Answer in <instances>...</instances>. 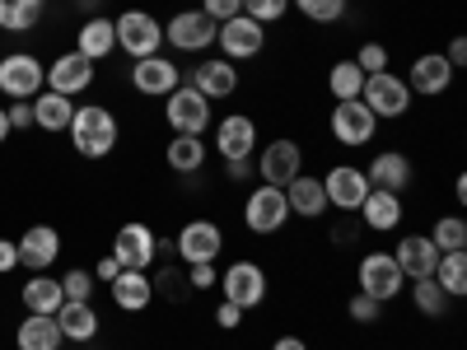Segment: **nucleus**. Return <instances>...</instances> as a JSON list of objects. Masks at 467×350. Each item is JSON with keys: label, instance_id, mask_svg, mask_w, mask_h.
I'll list each match as a JSON object with an SVG mask.
<instances>
[{"label": "nucleus", "instance_id": "nucleus-1", "mask_svg": "<svg viewBox=\"0 0 467 350\" xmlns=\"http://www.w3.org/2000/svg\"><path fill=\"white\" fill-rule=\"evenodd\" d=\"M66 136H70L80 160H108L117 149V140H122V122H117V112L103 108V103H75Z\"/></svg>", "mask_w": 467, "mask_h": 350}, {"label": "nucleus", "instance_id": "nucleus-2", "mask_svg": "<svg viewBox=\"0 0 467 350\" xmlns=\"http://www.w3.org/2000/svg\"><path fill=\"white\" fill-rule=\"evenodd\" d=\"M215 290H220V299H224V304H234V308H244V314H253V308H262V304H266L271 281H266V266H262V262L239 257V262L220 266Z\"/></svg>", "mask_w": 467, "mask_h": 350}, {"label": "nucleus", "instance_id": "nucleus-3", "mask_svg": "<svg viewBox=\"0 0 467 350\" xmlns=\"http://www.w3.org/2000/svg\"><path fill=\"white\" fill-rule=\"evenodd\" d=\"M215 33H220V24H215L211 15H202L197 5L173 10V15L164 19V43H169L173 52H182V57H206V52L215 47Z\"/></svg>", "mask_w": 467, "mask_h": 350}, {"label": "nucleus", "instance_id": "nucleus-4", "mask_svg": "<svg viewBox=\"0 0 467 350\" xmlns=\"http://www.w3.org/2000/svg\"><path fill=\"white\" fill-rule=\"evenodd\" d=\"M112 28H117V52H127L131 61L164 52V19H154L150 10H122Z\"/></svg>", "mask_w": 467, "mask_h": 350}, {"label": "nucleus", "instance_id": "nucleus-5", "mask_svg": "<svg viewBox=\"0 0 467 350\" xmlns=\"http://www.w3.org/2000/svg\"><path fill=\"white\" fill-rule=\"evenodd\" d=\"M290 224V206H285V187H248L244 197V229L257 233V239H271V233H281Z\"/></svg>", "mask_w": 467, "mask_h": 350}, {"label": "nucleus", "instance_id": "nucleus-6", "mask_svg": "<svg viewBox=\"0 0 467 350\" xmlns=\"http://www.w3.org/2000/svg\"><path fill=\"white\" fill-rule=\"evenodd\" d=\"M173 252H178L182 266L220 262V257H224V224H220V220H206V215H192V220L178 229Z\"/></svg>", "mask_w": 467, "mask_h": 350}, {"label": "nucleus", "instance_id": "nucleus-7", "mask_svg": "<svg viewBox=\"0 0 467 350\" xmlns=\"http://www.w3.org/2000/svg\"><path fill=\"white\" fill-rule=\"evenodd\" d=\"M360 103L379 117V122H402L411 112V89L398 70H379V75H365V89H360Z\"/></svg>", "mask_w": 467, "mask_h": 350}, {"label": "nucleus", "instance_id": "nucleus-8", "mask_svg": "<svg viewBox=\"0 0 467 350\" xmlns=\"http://www.w3.org/2000/svg\"><path fill=\"white\" fill-rule=\"evenodd\" d=\"M327 131L341 149H365L379 140V117L360 103V98H346V103H332L327 112Z\"/></svg>", "mask_w": 467, "mask_h": 350}, {"label": "nucleus", "instance_id": "nucleus-9", "mask_svg": "<svg viewBox=\"0 0 467 350\" xmlns=\"http://www.w3.org/2000/svg\"><path fill=\"white\" fill-rule=\"evenodd\" d=\"M356 290H365V294L379 299V304H393V299L407 290V276H402V266L393 262V252H388V248L365 252L360 266H356Z\"/></svg>", "mask_w": 467, "mask_h": 350}, {"label": "nucleus", "instance_id": "nucleus-10", "mask_svg": "<svg viewBox=\"0 0 467 350\" xmlns=\"http://www.w3.org/2000/svg\"><path fill=\"white\" fill-rule=\"evenodd\" d=\"M43 89H47V66L37 61L33 52H10V57H0V94H5V98L33 103Z\"/></svg>", "mask_w": 467, "mask_h": 350}, {"label": "nucleus", "instance_id": "nucleus-11", "mask_svg": "<svg viewBox=\"0 0 467 350\" xmlns=\"http://www.w3.org/2000/svg\"><path fill=\"white\" fill-rule=\"evenodd\" d=\"M211 117H215V108L197 89H192L187 80L164 98V122H169L173 136H206L211 131Z\"/></svg>", "mask_w": 467, "mask_h": 350}, {"label": "nucleus", "instance_id": "nucleus-12", "mask_svg": "<svg viewBox=\"0 0 467 350\" xmlns=\"http://www.w3.org/2000/svg\"><path fill=\"white\" fill-rule=\"evenodd\" d=\"M215 57H224V61H257L262 52H266V28L257 24V19H248V15H234V19H224L220 24V33H215Z\"/></svg>", "mask_w": 467, "mask_h": 350}, {"label": "nucleus", "instance_id": "nucleus-13", "mask_svg": "<svg viewBox=\"0 0 467 350\" xmlns=\"http://www.w3.org/2000/svg\"><path fill=\"white\" fill-rule=\"evenodd\" d=\"M253 169H257V178H262L266 187H285L290 178L304 173V149H299V140L276 136V140H266V145L253 154Z\"/></svg>", "mask_w": 467, "mask_h": 350}, {"label": "nucleus", "instance_id": "nucleus-14", "mask_svg": "<svg viewBox=\"0 0 467 350\" xmlns=\"http://www.w3.org/2000/svg\"><path fill=\"white\" fill-rule=\"evenodd\" d=\"M154 248H160V233H154L145 220H127L112 233V257L122 262V271H150L154 262H160Z\"/></svg>", "mask_w": 467, "mask_h": 350}, {"label": "nucleus", "instance_id": "nucleus-15", "mask_svg": "<svg viewBox=\"0 0 467 350\" xmlns=\"http://www.w3.org/2000/svg\"><path fill=\"white\" fill-rule=\"evenodd\" d=\"M187 85L197 89L206 103H224V98H234L239 94V66L234 61H224V57H202L197 66L187 70Z\"/></svg>", "mask_w": 467, "mask_h": 350}, {"label": "nucleus", "instance_id": "nucleus-16", "mask_svg": "<svg viewBox=\"0 0 467 350\" xmlns=\"http://www.w3.org/2000/svg\"><path fill=\"white\" fill-rule=\"evenodd\" d=\"M257 117L253 112H224L215 122V154L220 160H253L257 154Z\"/></svg>", "mask_w": 467, "mask_h": 350}, {"label": "nucleus", "instance_id": "nucleus-17", "mask_svg": "<svg viewBox=\"0 0 467 350\" xmlns=\"http://www.w3.org/2000/svg\"><path fill=\"white\" fill-rule=\"evenodd\" d=\"M323 191H327V211H341V215H356L360 201L369 197V178L360 164H332L323 173Z\"/></svg>", "mask_w": 467, "mask_h": 350}, {"label": "nucleus", "instance_id": "nucleus-18", "mask_svg": "<svg viewBox=\"0 0 467 350\" xmlns=\"http://www.w3.org/2000/svg\"><path fill=\"white\" fill-rule=\"evenodd\" d=\"M453 75L458 70L444 61V52H420L407 66V89H411V98H440V94H449Z\"/></svg>", "mask_w": 467, "mask_h": 350}, {"label": "nucleus", "instance_id": "nucleus-19", "mask_svg": "<svg viewBox=\"0 0 467 350\" xmlns=\"http://www.w3.org/2000/svg\"><path fill=\"white\" fill-rule=\"evenodd\" d=\"M131 85H136V94H145V98H169L178 85H182V70H178V61L173 57H145V61H136L131 66Z\"/></svg>", "mask_w": 467, "mask_h": 350}, {"label": "nucleus", "instance_id": "nucleus-20", "mask_svg": "<svg viewBox=\"0 0 467 350\" xmlns=\"http://www.w3.org/2000/svg\"><path fill=\"white\" fill-rule=\"evenodd\" d=\"M15 248H19V266H28V276L33 271H52L61 257V233L52 224H28L15 239Z\"/></svg>", "mask_w": 467, "mask_h": 350}, {"label": "nucleus", "instance_id": "nucleus-21", "mask_svg": "<svg viewBox=\"0 0 467 350\" xmlns=\"http://www.w3.org/2000/svg\"><path fill=\"white\" fill-rule=\"evenodd\" d=\"M356 220H360V229H369V233H398L402 220H407V201L398 197V191H379V187H369V197L360 201Z\"/></svg>", "mask_w": 467, "mask_h": 350}, {"label": "nucleus", "instance_id": "nucleus-22", "mask_svg": "<svg viewBox=\"0 0 467 350\" xmlns=\"http://www.w3.org/2000/svg\"><path fill=\"white\" fill-rule=\"evenodd\" d=\"M94 75H99V66H94L89 57H80V52H61V57L47 66V89L75 98V94H85V89L94 85Z\"/></svg>", "mask_w": 467, "mask_h": 350}, {"label": "nucleus", "instance_id": "nucleus-23", "mask_svg": "<svg viewBox=\"0 0 467 350\" xmlns=\"http://www.w3.org/2000/svg\"><path fill=\"white\" fill-rule=\"evenodd\" d=\"M388 252H393V262L402 266L407 281H425L440 266V248L431 243V233H402L398 248H388Z\"/></svg>", "mask_w": 467, "mask_h": 350}, {"label": "nucleus", "instance_id": "nucleus-24", "mask_svg": "<svg viewBox=\"0 0 467 350\" xmlns=\"http://www.w3.org/2000/svg\"><path fill=\"white\" fill-rule=\"evenodd\" d=\"M411 160L402 149H379L374 160L365 164V178H369V187H379V191H398V197H407V187H411Z\"/></svg>", "mask_w": 467, "mask_h": 350}, {"label": "nucleus", "instance_id": "nucleus-25", "mask_svg": "<svg viewBox=\"0 0 467 350\" xmlns=\"http://www.w3.org/2000/svg\"><path fill=\"white\" fill-rule=\"evenodd\" d=\"M75 52L89 57L94 66H103V61L117 52V28H112V19H108V15H89L80 28H75Z\"/></svg>", "mask_w": 467, "mask_h": 350}, {"label": "nucleus", "instance_id": "nucleus-26", "mask_svg": "<svg viewBox=\"0 0 467 350\" xmlns=\"http://www.w3.org/2000/svg\"><path fill=\"white\" fill-rule=\"evenodd\" d=\"M285 206H290V215H295V220H323V215H327V191H323V178H308V173L290 178V182H285Z\"/></svg>", "mask_w": 467, "mask_h": 350}, {"label": "nucleus", "instance_id": "nucleus-27", "mask_svg": "<svg viewBox=\"0 0 467 350\" xmlns=\"http://www.w3.org/2000/svg\"><path fill=\"white\" fill-rule=\"evenodd\" d=\"M206 160H211V145H206V136H173V140L164 145V164H169L178 178L202 173V169H206Z\"/></svg>", "mask_w": 467, "mask_h": 350}, {"label": "nucleus", "instance_id": "nucleus-28", "mask_svg": "<svg viewBox=\"0 0 467 350\" xmlns=\"http://www.w3.org/2000/svg\"><path fill=\"white\" fill-rule=\"evenodd\" d=\"M112 304L122 308V314H145L154 304V285H150V271H122L112 285Z\"/></svg>", "mask_w": 467, "mask_h": 350}, {"label": "nucleus", "instance_id": "nucleus-29", "mask_svg": "<svg viewBox=\"0 0 467 350\" xmlns=\"http://www.w3.org/2000/svg\"><path fill=\"white\" fill-rule=\"evenodd\" d=\"M57 327H61V336L66 341H75V345H89L94 336H99V314H94V304H75V299H66L61 308H57Z\"/></svg>", "mask_w": 467, "mask_h": 350}, {"label": "nucleus", "instance_id": "nucleus-30", "mask_svg": "<svg viewBox=\"0 0 467 350\" xmlns=\"http://www.w3.org/2000/svg\"><path fill=\"white\" fill-rule=\"evenodd\" d=\"M61 327H57V314H28L19 327H15V345L19 350H61Z\"/></svg>", "mask_w": 467, "mask_h": 350}, {"label": "nucleus", "instance_id": "nucleus-31", "mask_svg": "<svg viewBox=\"0 0 467 350\" xmlns=\"http://www.w3.org/2000/svg\"><path fill=\"white\" fill-rule=\"evenodd\" d=\"M19 299H24L28 314H57V308L66 304V290H61L57 276H47V271H33V276L24 281V290H19Z\"/></svg>", "mask_w": 467, "mask_h": 350}, {"label": "nucleus", "instance_id": "nucleus-32", "mask_svg": "<svg viewBox=\"0 0 467 350\" xmlns=\"http://www.w3.org/2000/svg\"><path fill=\"white\" fill-rule=\"evenodd\" d=\"M70 117H75V103H70L66 94H52V89H43V94L33 98V127H37V131L61 136V131L70 127Z\"/></svg>", "mask_w": 467, "mask_h": 350}, {"label": "nucleus", "instance_id": "nucleus-33", "mask_svg": "<svg viewBox=\"0 0 467 350\" xmlns=\"http://www.w3.org/2000/svg\"><path fill=\"white\" fill-rule=\"evenodd\" d=\"M150 285H154V299H169V304H182L192 294L182 262H154L150 266Z\"/></svg>", "mask_w": 467, "mask_h": 350}, {"label": "nucleus", "instance_id": "nucleus-34", "mask_svg": "<svg viewBox=\"0 0 467 350\" xmlns=\"http://www.w3.org/2000/svg\"><path fill=\"white\" fill-rule=\"evenodd\" d=\"M47 0H0V33H28L43 24Z\"/></svg>", "mask_w": 467, "mask_h": 350}, {"label": "nucleus", "instance_id": "nucleus-35", "mask_svg": "<svg viewBox=\"0 0 467 350\" xmlns=\"http://www.w3.org/2000/svg\"><path fill=\"white\" fill-rule=\"evenodd\" d=\"M360 89H365V70L350 61V57H341V61H332L327 66V94L337 98V103H346V98H360Z\"/></svg>", "mask_w": 467, "mask_h": 350}, {"label": "nucleus", "instance_id": "nucleus-36", "mask_svg": "<svg viewBox=\"0 0 467 350\" xmlns=\"http://www.w3.org/2000/svg\"><path fill=\"white\" fill-rule=\"evenodd\" d=\"M407 294H411V304H416V314H420V318H435V323L449 314V304H453V299L435 285V276H425V281H407Z\"/></svg>", "mask_w": 467, "mask_h": 350}, {"label": "nucleus", "instance_id": "nucleus-37", "mask_svg": "<svg viewBox=\"0 0 467 350\" xmlns=\"http://www.w3.org/2000/svg\"><path fill=\"white\" fill-rule=\"evenodd\" d=\"M435 285H440L449 299H462V294H467V252H440Z\"/></svg>", "mask_w": 467, "mask_h": 350}, {"label": "nucleus", "instance_id": "nucleus-38", "mask_svg": "<svg viewBox=\"0 0 467 350\" xmlns=\"http://www.w3.org/2000/svg\"><path fill=\"white\" fill-rule=\"evenodd\" d=\"M431 243H435L440 252H467V220H462V215H435Z\"/></svg>", "mask_w": 467, "mask_h": 350}, {"label": "nucleus", "instance_id": "nucleus-39", "mask_svg": "<svg viewBox=\"0 0 467 350\" xmlns=\"http://www.w3.org/2000/svg\"><path fill=\"white\" fill-rule=\"evenodd\" d=\"M346 318L356 323V327H379V323H383V304L369 299L365 290H356V294L346 299Z\"/></svg>", "mask_w": 467, "mask_h": 350}, {"label": "nucleus", "instance_id": "nucleus-40", "mask_svg": "<svg viewBox=\"0 0 467 350\" xmlns=\"http://www.w3.org/2000/svg\"><path fill=\"white\" fill-rule=\"evenodd\" d=\"M290 5H295L308 24H337V19L346 15L350 0H290Z\"/></svg>", "mask_w": 467, "mask_h": 350}, {"label": "nucleus", "instance_id": "nucleus-41", "mask_svg": "<svg viewBox=\"0 0 467 350\" xmlns=\"http://www.w3.org/2000/svg\"><path fill=\"white\" fill-rule=\"evenodd\" d=\"M61 290H66V299H75V304H94L99 281H94V271H85V266H70L66 276H61Z\"/></svg>", "mask_w": 467, "mask_h": 350}, {"label": "nucleus", "instance_id": "nucleus-42", "mask_svg": "<svg viewBox=\"0 0 467 350\" xmlns=\"http://www.w3.org/2000/svg\"><path fill=\"white\" fill-rule=\"evenodd\" d=\"M350 61H356L365 75H379V70L393 66V52H388V43H374V37H365V43L356 47V57H350Z\"/></svg>", "mask_w": 467, "mask_h": 350}, {"label": "nucleus", "instance_id": "nucleus-43", "mask_svg": "<svg viewBox=\"0 0 467 350\" xmlns=\"http://www.w3.org/2000/svg\"><path fill=\"white\" fill-rule=\"evenodd\" d=\"M244 15L257 19L262 28H271V24H281L290 15V0H244Z\"/></svg>", "mask_w": 467, "mask_h": 350}, {"label": "nucleus", "instance_id": "nucleus-44", "mask_svg": "<svg viewBox=\"0 0 467 350\" xmlns=\"http://www.w3.org/2000/svg\"><path fill=\"white\" fill-rule=\"evenodd\" d=\"M356 239H360V220H356V215H341V220L327 229V243H337V248H350Z\"/></svg>", "mask_w": 467, "mask_h": 350}, {"label": "nucleus", "instance_id": "nucleus-45", "mask_svg": "<svg viewBox=\"0 0 467 350\" xmlns=\"http://www.w3.org/2000/svg\"><path fill=\"white\" fill-rule=\"evenodd\" d=\"M215 281H220V262L187 266V285H192V290H215Z\"/></svg>", "mask_w": 467, "mask_h": 350}, {"label": "nucleus", "instance_id": "nucleus-46", "mask_svg": "<svg viewBox=\"0 0 467 350\" xmlns=\"http://www.w3.org/2000/svg\"><path fill=\"white\" fill-rule=\"evenodd\" d=\"M197 10L211 15L215 24H224V19H234V15H244V0H202Z\"/></svg>", "mask_w": 467, "mask_h": 350}, {"label": "nucleus", "instance_id": "nucleus-47", "mask_svg": "<svg viewBox=\"0 0 467 350\" xmlns=\"http://www.w3.org/2000/svg\"><path fill=\"white\" fill-rule=\"evenodd\" d=\"M220 169H224V182H234V187H244V182H253V160H220Z\"/></svg>", "mask_w": 467, "mask_h": 350}, {"label": "nucleus", "instance_id": "nucleus-48", "mask_svg": "<svg viewBox=\"0 0 467 350\" xmlns=\"http://www.w3.org/2000/svg\"><path fill=\"white\" fill-rule=\"evenodd\" d=\"M215 327H220V332H239V327H244V308H234V304L220 299V304H215Z\"/></svg>", "mask_w": 467, "mask_h": 350}, {"label": "nucleus", "instance_id": "nucleus-49", "mask_svg": "<svg viewBox=\"0 0 467 350\" xmlns=\"http://www.w3.org/2000/svg\"><path fill=\"white\" fill-rule=\"evenodd\" d=\"M117 276H122V262H117L112 252H103V257H99V266H94V281H99V285H112Z\"/></svg>", "mask_w": 467, "mask_h": 350}, {"label": "nucleus", "instance_id": "nucleus-50", "mask_svg": "<svg viewBox=\"0 0 467 350\" xmlns=\"http://www.w3.org/2000/svg\"><path fill=\"white\" fill-rule=\"evenodd\" d=\"M5 117H10V131H28L33 127V103H10Z\"/></svg>", "mask_w": 467, "mask_h": 350}, {"label": "nucleus", "instance_id": "nucleus-51", "mask_svg": "<svg viewBox=\"0 0 467 350\" xmlns=\"http://www.w3.org/2000/svg\"><path fill=\"white\" fill-rule=\"evenodd\" d=\"M10 271H19V248L15 239H0V276H10Z\"/></svg>", "mask_w": 467, "mask_h": 350}, {"label": "nucleus", "instance_id": "nucleus-52", "mask_svg": "<svg viewBox=\"0 0 467 350\" xmlns=\"http://www.w3.org/2000/svg\"><path fill=\"white\" fill-rule=\"evenodd\" d=\"M444 61H449L453 70H462V66H467V37H453V43L444 47Z\"/></svg>", "mask_w": 467, "mask_h": 350}, {"label": "nucleus", "instance_id": "nucleus-53", "mask_svg": "<svg viewBox=\"0 0 467 350\" xmlns=\"http://www.w3.org/2000/svg\"><path fill=\"white\" fill-rule=\"evenodd\" d=\"M266 350H308V341L304 336H295V332H285V336H276Z\"/></svg>", "mask_w": 467, "mask_h": 350}, {"label": "nucleus", "instance_id": "nucleus-54", "mask_svg": "<svg viewBox=\"0 0 467 350\" xmlns=\"http://www.w3.org/2000/svg\"><path fill=\"white\" fill-rule=\"evenodd\" d=\"M453 197H458V206H462V201H467V178H462V173H458V178H453Z\"/></svg>", "mask_w": 467, "mask_h": 350}, {"label": "nucleus", "instance_id": "nucleus-55", "mask_svg": "<svg viewBox=\"0 0 467 350\" xmlns=\"http://www.w3.org/2000/svg\"><path fill=\"white\" fill-rule=\"evenodd\" d=\"M10 140V117H5V108H0V145Z\"/></svg>", "mask_w": 467, "mask_h": 350}, {"label": "nucleus", "instance_id": "nucleus-56", "mask_svg": "<svg viewBox=\"0 0 467 350\" xmlns=\"http://www.w3.org/2000/svg\"><path fill=\"white\" fill-rule=\"evenodd\" d=\"M80 5H85V10H94V5H99V0H80Z\"/></svg>", "mask_w": 467, "mask_h": 350}]
</instances>
